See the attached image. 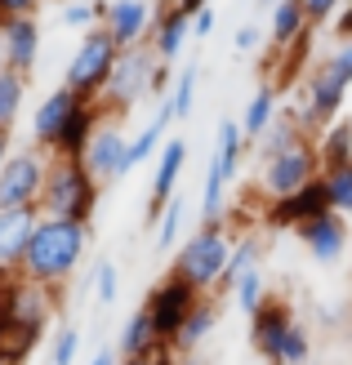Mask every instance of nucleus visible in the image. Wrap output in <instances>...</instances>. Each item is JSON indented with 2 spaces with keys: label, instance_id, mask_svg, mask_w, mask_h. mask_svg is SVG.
Here are the masks:
<instances>
[{
  "label": "nucleus",
  "instance_id": "obj_1",
  "mask_svg": "<svg viewBox=\"0 0 352 365\" xmlns=\"http://www.w3.org/2000/svg\"><path fill=\"white\" fill-rule=\"evenodd\" d=\"M85 250H89V223L41 214V223H36V232H31V245H27L18 272H23L27 281H41V285L59 289L71 272L81 267Z\"/></svg>",
  "mask_w": 352,
  "mask_h": 365
},
{
  "label": "nucleus",
  "instance_id": "obj_2",
  "mask_svg": "<svg viewBox=\"0 0 352 365\" xmlns=\"http://www.w3.org/2000/svg\"><path fill=\"white\" fill-rule=\"evenodd\" d=\"M94 210H99V178L85 170V160L81 156H54L49 152L45 187H41V214L89 223Z\"/></svg>",
  "mask_w": 352,
  "mask_h": 365
},
{
  "label": "nucleus",
  "instance_id": "obj_3",
  "mask_svg": "<svg viewBox=\"0 0 352 365\" xmlns=\"http://www.w3.org/2000/svg\"><path fill=\"white\" fill-rule=\"evenodd\" d=\"M241 152H246V134H241L236 120L218 125V143H214V156L206 165V187H201V227H223V196H228V182L241 170Z\"/></svg>",
  "mask_w": 352,
  "mask_h": 365
},
{
  "label": "nucleus",
  "instance_id": "obj_4",
  "mask_svg": "<svg viewBox=\"0 0 352 365\" xmlns=\"http://www.w3.org/2000/svg\"><path fill=\"white\" fill-rule=\"evenodd\" d=\"M116 58H121V45L107 36V27L103 23L89 27V31H81V45L63 67V85L76 89L81 98H99L107 76H112V67H116Z\"/></svg>",
  "mask_w": 352,
  "mask_h": 365
},
{
  "label": "nucleus",
  "instance_id": "obj_5",
  "mask_svg": "<svg viewBox=\"0 0 352 365\" xmlns=\"http://www.w3.org/2000/svg\"><path fill=\"white\" fill-rule=\"evenodd\" d=\"M156 53H152V45H134V49H121V58H116V67H112V76H107V85H103V112L107 116H125L129 107H139L147 94H152V71H156Z\"/></svg>",
  "mask_w": 352,
  "mask_h": 365
},
{
  "label": "nucleus",
  "instance_id": "obj_6",
  "mask_svg": "<svg viewBox=\"0 0 352 365\" xmlns=\"http://www.w3.org/2000/svg\"><path fill=\"white\" fill-rule=\"evenodd\" d=\"M232 259V245H228V236L223 227H201L188 245H178L174 254V277H183L192 289H214L218 281H223V267Z\"/></svg>",
  "mask_w": 352,
  "mask_h": 365
},
{
  "label": "nucleus",
  "instance_id": "obj_7",
  "mask_svg": "<svg viewBox=\"0 0 352 365\" xmlns=\"http://www.w3.org/2000/svg\"><path fill=\"white\" fill-rule=\"evenodd\" d=\"M343 98H348V85L335 76L330 58H321L312 71H303V89H299V107L294 116L308 134H321L335 116H343Z\"/></svg>",
  "mask_w": 352,
  "mask_h": 365
},
{
  "label": "nucleus",
  "instance_id": "obj_8",
  "mask_svg": "<svg viewBox=\"0 0 352 365\" xmlns=\"http://www.w3.org/2000/svg\"><path fill=\"white\" fill-rule=\"evenodd\" d=\"M317 174H321L317 143L299 138L294 148L276 152V156H263V165H258V192H263L268 200L272 196H290V192H299L303 182H312Z\"/></svg>",
  "mask_w": 352,
  "mask_h": 365
},
{
  "label": "nucleus",
  "instance_id": "obj_9",
  "mask_svg": "<svg viewBox=\"0 0 352 365\" xmlns=\"http://www.w3.org/2000/svg\"><path fill=\"white\" fill-rule=\"evenodd\" d=\"M45 165H49V156H45L41 148L9 152V160L0 165V210H14V205H41Z\"/></svg>",
  "mask_w": 352,
  "mask_h": 365
},
{
  "label": "nucleus",
  "instance_id": "obj_10",
  "mask_svg": "<svg viewBox=\"0 0 352 365\" xmlns=\"http://www.w3.org/2000/svg\"><path fill=\"white\" fill-rule=\"evenodd\" d=\"M125 152H129V138L121 134V116H107V112H103L94 138H89V148H85V156H81L85 170L99 178V187H103V182H121V178L129 174Z\"/></svg>",
  "mask_w": 352,
  "mask_h": 365
},
{
  "label": "nucleus",
  "instance_id": "obj_11",
  "mask_svg": "<svg viewBox=\"0 0 352 365\" xmlns=\"http://www.w3.org/2000/svg\"><path fill=\"white\" fill-rule=\"evenodd\" d=\"M201 303V289H192L183 277H165L156 289H152V299H147V312H152V325H156V339H165V343H174V334H178V325L188 321V312Z\"/></svg>",
  "mask_w": 352,
  "mask_h": 365
},
{
  "label": "nucleus",
  "instance_id": "obj_12",
  "mask_svg": "<svg viewBox=\"0 0 352 365\" xmlns=\"http://www.w3.org/2000/svg\"><path fill=\"white\" fill-rule=\"evenodd\" d=\"M326 210H330V192H326V178L317 174L312 182H303L299 192L272 196L263 223H268V227H299V223H308V218H317V214H326Z\"/></svg>",
  "mask_w": 352,
  "mask_h": 365
},
{
  "label": "nucleus",
  "instance_id": "obj_13",
  "mask_svg": "<svg viewBox=\"0 0 352 365\" xmlns=\"http://www.w3.org/2000/svg\"><path fill=\"white\" fill-rule=\"evenodd\" d=\"M294 232H299V245H303L317 263H326V267L339 263L343 250H348V218H343L339 210H326V214H317V218H308V223H299Z\"/></svg>",
  "mask_w": 352,
  "mask_h": 365
},
{
  "label": "nucleus",
  "instance_id": "obj_14",
  "mask_svg": "<svg viewBox=\"0 0 352 365\" xmlns=\"http://www.w3.org/2000/svg\"><path fill=\"white\" fill-rule=\"evenodd\" d=\"M81 103H85V98L76 94V89H67V85H59L54 94H45V103H36V112H31V148L54 152V143H59L63 125L71 120V112H76Z\"/></svg>",
  "mask_w": 352,
  "mask_h": 365
},
{
  "label": "nucleus",
  "instance_id": "obj_15",
  "mask_svg": "<svg viewBox=\"0 0 352 365\" xmlns=\"http://www.w3.org/2000/svg\"><path fill=\"white\" fill-rule=\"evenodd\" d=\"M290 330H294V317H290L286 299H263L258 312L250 317V343H254V352L268 356L272 365H276V356H281V343H286Z\"/></svg>",
  "mask_w": 352,
  "mask_h": 365
},
{
  "label": "nucleus",
  "instance_id": "obj_16",
  "mask_svg": "<svg viewBox=\"0 0 352 365\" xmlns=\"http://www.w3.org/2000/svg\"><path fill=\"white\" fill-rule=\"evenodd\" d=\"M152 14H156V5H147V0H107L103 27L121 49H134L152 36Z\"/></svg>",
  "mask_w": 352,
  "mask_h": 365
},
{
  "label": "nucleus",
  "instance_id": "obj_17",
  "mask_svg": "<svg viewBox=\"0 0 352 365\" xmlns=\"http://www.w3.org/2000/svg\"><path fill=\"white\" fill-rule=\"evenodd\" d=\"M36 223H41V205L0 210V267H9V272L23 267V254H27V245H31Z\"/></svg>",
  "mask_w": 352,
  "mask_h": 365
},
{
  "label": "nucleus",
  "instance_id": "obj_18",
  "mask_svg": "<svg viewBox=\"0 0 352 365\" xmlns=\"http://www.w3.org/2000/svg\"><path fill=\"white\" fill-rule=\"evenodd\" d=\"M192 36V18L183 14L174 0H156V14H152V36H147V45H152V53L161 63H174L183 45H188Z\"/></svg>",
  "mask_w": 352,
  "mask_h": 365
},
{
  "label": "nucleus",
  "instance_id": "obj_19",
  "mask_svg": "<svg viewBox=\"0 0 352 365\" xmlns=\"http://www.w3.org/2000/svg\"><path fill=\"white\" fill-rule=\"evenodd\" d=\"M0 45H5V67L31 76V71H36V58H41V23H36V14L9 18V23L0 27Z\"/></svg>",
  "mask_w": 352,
  "mask_h": 365
},
{
  "label": "nucleus",
  "instance_id": "obj_20",
  "mask_svg": "<svg viewBox=\"0 0 352 365\" xmlns=\"http://www.w3.org/2000/svg\"><path fill=\"white\" fill-rule=\"evenodd\" d=\"M183 160H188V143H183V138L161 143V152H156V174H152V210H147V218H161V205H165V200L174 196V187H178Z\"/></svg>",
  "mask_w": 352,
  "mask_h": 365
},
{
  "label": "nucleus",
  "instance_id": "obj_21",
  "mask_svg": "<svg viewBox=\"0 0 352 365\" xmlns=\"http://www.w3.org/2000/svg\"><path fill=\"white\" fill-rule=\"evenodd\" d=\"M99 120H103L99 98H85V103L76 107V112H71V120L63 125L59 143H54V156H85L89 138H94V130H99Z\"/></svg>",
  "mask_w": 352,
  "mask_h": 365
},
{
  "label": "nucleus",
  "instance_id": "obj_22",
  "mask_svg": "<svg viewBox=\"0 0 352 365\" xmlns=\"http://www.w3.org/2000/svg\"><path fill=\"white\" fill-rule=\"evenodd\" d=\"M317 156H321V170L352 165V116H335L326 125L317 138Z\"/></svg>",
  "mask_w": 352,
  "mask_h": 365
},
{
  "label": "nucleus",
  "instance_id": "obj_23",
  "mask_svg": "<svg viewBox=\"0 0 352 365\" xmlns=\"http://www.w3.org/2000/svg\"><path fill=\"white\" fill-rule=\"evenodd\" d=\"M308 27L312 23H308V14H303L299 0H276V5H272V23H268V45L286 49L290 41H299Z\"/></svg>",
  "mask_w": 352,
  "mask_h": 365
},
{
  "label": "nucleus",
  "instance_id": "obj_24",
  "mask_svg": "<svg viewBox=\"0 0 352 365\" xmlns=\"http://www.w3.org/2000/svg\"><path fill=\"white\" fill-rule=\"evenodd\" d=\"M276 94H281V89H276L272 81H263L254 89V98L246 103V116H241V134H246V138H258L276 120Z\"/></svg>",
  "mask_w": 352,
  "mask_h": 365
},
{
  "label": "nucleus",
  "instance_id": "obj_25",
  "mask_svg": "<svg viewBox=\"0 0 352 365\" xmlns=\"http://www.w3.org/2000/svg\"><path fill=\"white\" fill-rule=\"evenodd\" d=\"M258 138H263V143H258V156H276V152H286V148H294L299 138H312V134L299 125V116H294V112H276V120H272Z\"/></svg>",
  "mask_w": 352,
  "mask_h": 365
},
{
  "label": "nucleus",
  "instance_id": "obj_26",
  "mask_svg": "<svg viewBox=\"0 0 352 365\" xmlns=\"http://www.w3.org/2000/svg\"><path fill=\"white\" fill-rule=\"evenodd\" d=\"M218 325V312H214V303H196L192 312H188V321L178 325V334H174V352H192V348H201L206 343V334Z\"/></svg>",
  "mask_w": 352,
  "mask_h": 365
},
{
  "label": "nucleus",
  "instance_id": "obj_27",
  "mask_svg": "<svg viewBox=\"0 0 352 365\" xmlns=\"http://www.w3.org/2000/svg\"><path fill=\"white\" fill-rule=\"evenodd\" d=\"M27 81L23 71L14 67H0V130H14L18 112H23V98H27Z\"/></svg>",
  "mask_w": 352,
  "mask_h": 365
},
{
  "label": "nucleus",
  "instance_id": "obj_28",
  "mask_svg": "<svg viewBox=\"0 0 352 365\" xmlns=\"http://www.w3.org/2000/svg\"><path fill=\"white\" fill-rule=\"evenodd\" d=\"M156 343V325H152V312L147 307H139L134 317L125 321V330H121V343H116V352L121 356H139V352H147Z\"/></svg>",
  "mask_w": 352,
  "mask_h": 365
},
{
  "label": "nucleus",
  "instance_id": "obj_29",
  "mask_svg": "<svg viewBox=\"0 0 352 365\" xmlns=\"http://www.w3.org/2000/svg\"><path fill=\"white\" fill-rule=\"evenodd\" d=\"M196 81H201V71H196V63H188L174 76V85H170V107H174V120H188L192 116V107H196Z\"/></svg>",
  "mask_w": 352,
  "mask_h": 365
},
{
  "label": "nucleus",
  "instance_id": "obj_30",
  "mask_svg": "<svg viewBox=\"0 0 352 365\" xmlns=\"http://www.w3.org/2000/svg\"><path fill=\"white\" fill-rule=\"evenodd\" d=\"M321 178H326V192H330V210H339L352 223V165L321 170Z\"/></svg>",
  "mask_w": 352,
  "mask_h": 365
},
{
  "label": "nucleus",
  "instance_id": "obj_31",
  "mask_svg": "<svg viewBox=\"0 0 352 365\" xmlns=\"http://www.w3.org/2000/svg\"><path fill=\"white\" fill-rule=\"evenodd\" d=\"M232 299H236V307H241L246 317L258 312V303L268 299V294H263V277H258V267H246V272L232 281Z\"/></svg>",
  "mask_w": 352,
  "mask_h": 365
},
{
  "label": "nucleus",
  "instance_id": "obj_32",
  "mask_svg": "<svg viewBox=\"0 0 352 365\" xmlns=\"http://www.w3.org/2000/svg\"><path fill=\"white\" fill-rule=\"evenodd\" d=\"M103 14H107V0H67L59 18H63V27L89 31V27H99V23H103Z\"/></svg>",
  "mask_w": 352,
  "mask_h": 365
},
{
  "label": "nucleus",
  "instance_id": "obj_33",
  "mask_svg": "<svg viewBox=\"0 0 352 365\" xmlns=\"http://www.w3.org/2000/svg\"><path fill=\"white\" fill-rule=\"evenodd\" d=\"M183 200L178 196H170L161 205V218H156V250H170V245H178V227H183Z\"/></svg>",
  "mask_w": 352,
  "mask_h": 365
},
{
  "label": "nucleus",
  "instance_id": "obj_34",
  "mask_svg": "<svg viewBox=\"0 0 352 365\" xmlns=\"http://www.w3.org/2000/svg\"><path fill=\"white\" fill-rule=\"evenodd\" d=\"M246 267H258V241H254V236H246L241 245H232V259H228V267H223V281H218V285H223V289H232V281H236Z\"/></svg>",
  "mask_w": 352,
  "mask_h": 365
},
{
  "label": "nucleus",
  "instance_id": "obj_35",
  "mask_svg": "<svg viewBox=\"0 0 352 365\" xmlns=\"http://www.w3.org/2000/svg\"><path fill=\"white\" fill-rule=\"evenodd\" d=\"M81 352V330H71V325H63L59 339H54V352H49V365H71Z\"/></svg>",
  "mask_w": 352,
  "mask_h": 365
},
{
  "label": "nucleus",
  "instance_id": "obj_36",
  "mask_svg": "<svg viewBox=\"0 0 352 365\" xmlns=\"http://www.w3.org/2000/svg\"><path fill=\"white\" fill-rule=\"evenodd\" d=\"M308 352H312V348H308V334L294 325V330L286 334V343H281V356H276V365H303Z\"/></svg>",
  "mask_w": 352,
  "mask_h": 365
},
{
  "label": "nucleus",
  "instance_id": "obj_37",
  "mask_svg": "<svg viewBox=\"0 0 352 365\" xmlns=\"http://www.w3.org/2000/svg\"><path fill=\"white\" fill-rule=\"evenodd\" d=\"M94 294H99L103 307L116 303V263H112V259H103V263L94 267Z\"/></svg>",
  "mask_w": 352,
  "mask_h": 365
},
{
  "label": "nucleus",
  "instance_id": "obj_38",
  "mask_svg": "<svg viewBox=\"0 0 352 365\" xmlns=\"http://www.w3.org/2000/svg\"><path fill=\"white\" fill-rule=\"evenodd\" d=\"M121 365H174V343L156 339L147 352H139V356H121Z\"/></svg>",
  "mask_w": 352,
  "mask_h": 365
},
{
  "label": "nucleus",
  "instance_id": "obj_39",
  "mask_svg": "<svg viewBox=\"0 0 352 365\" xmlns=\"http://www.w3.org/2000/svg\"><path fill=\"white\" fill-rule=\"evenodd\" d=\"M303 5V14H308V23L317 27V23H330L339 9H343V0H299Z\"/></svg>",
  "mask_w": 352,
  "mask_h": 365
},
{
  "label": "nucleus",
  "instance_id": "obj_40",
  "mask_svg": "<svg viewBox=\"0 0 352 365\" xmlns=\"http://www.w3.org/2000/svg\"><path fill=\"white\" fill-rule=\"evenodd\" d=\"M263 27H258V23H241L236 27V36H232V49L236 53H250V49H258V45H263Z\"/></svg>",
  "mask_w": 352,
  "mask_h": 365
},
{
  "label": "nucleus",
  "instance_id": "obj_41",
  "mask_svg": "<svg viewBox=\"0 0 352 365\" xmlns=\"http://www.w3.org/2000/svg\"><path fill=\"white\" fill-rule=\"evenodd\" d=\"M330 67H335V76L343 85H352V41H339V49L330 53Z\"/></svg>",
  "mask_w": 352,
  "mask_h": 365
},
{
  "label": "nucleus",
  "instance_id": "obj_42",
  "mask_svg": "<svg viewBox=\"0 0 352 365\" xmlns=\"http://www.w3.org/2000/svg\"><path fill=\"white\" fill-rule=\"evenodd\" d=\"M41 9V0H0V27L9 23V18H27Z\"/></svg>",
  "mask_w": 352,
  "mask_h": 365
},
{
  "label": "nucleus",
  "instance_id": "obj_43",
  "mask_svg": "<svg viewBox=\"0 0 352 365\" xmlns=\"http://www.w3.org/2000/svg\"><path fill=\"white\" fill-rule=\"evenodd\" d=\"M214 23H218V18H214L210 5L196 9V14H192V36H196V41H210V36H214Z\"/></svg>",
  "mask_w": 352,
  "mask_h": 365
},
{
  "label": "nucleus",
  "instance_id": "obj_44",
  "mask_svg": "<svg viewBox=\"0 0 352 365\" xmlns=\"http://www.w3.org/2000/svg\"><path fill=\"white\" fill-rule=\"evenodd\" d=\"M335 36L339 41H352V0H343V9L335 14Z\"/></svg>",
  "mask_w": 352,
  "mask_h": 365
},
{
  "label": "nucleus",
  "instance_id": "obj_45",
  "mask_svg": "<svg viewBox=\"0 0 352 365\" xmlns=\"http://www.w3.org/2000/svg\"><path fill=\"white\" fill-rule=\"evenodd\" d=\"M89 365H116V348H99L94 356H89Z\"/></svg>",
  "mask_w": 352,
  "mask_h": 365
},
{
  "label": "nucleus",
  "instance_id": "obj_46",
  "mask_svg": "<svg viewBox=\"0 0 352 365\" xmlns=\"http://www.w3.org/2000/svg\"><path fill=\"white\" fill-rule=\"evenodd\" d=\"M174 5H178L183 14H188V18H192L196 9H206V5H210V0H174Z\"/></svg>",
  "mask_w": 352,
  "mask_h": 365
},
{
  "label": "nucleus",
  "instance_id": "obj_47",
  "mask_svg": "<svg viewBox=\"0 0 352 365\" xmlns=\"http://www.w3.org/2000/svg\"><path fill=\"white\" fill-rule=\"evenodd\" d=\"M9 138H14V130H0V165L9 160Z\"/></svg>",
  "mask_w": 352,
  "mask_h": 365
},
{
  "label": "nucleus",
  "instance_id": "obj_48",
  "mask_svg": "<svg viewBox=\"0 0 352 365\" xmlns=\"http://www.w3.org/2000/svg\"><path fill=\"white\" fill-rule=\"evenodd\" d=\"M0 67H5V45H0Z\"/></svg>",
  "mask_w": 352,
  "mask_h": 365
},
{
  "label": "nucleus",
  "instance_id": "obj_49",
  "mask_svg": "<svg viewBox=\"0 0 352 365\" xmlns=\"http://www.w3.org/2000/svg\"><path fill=\"white\" fill-rule=\"evenodd\" d=\"M188 365H201V361H188Z\"/></svg>",
  "mask_w": 352,
  "mask_h": 365
}]
</instances>
